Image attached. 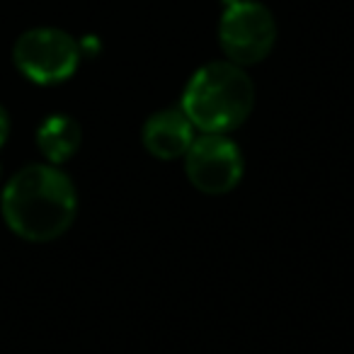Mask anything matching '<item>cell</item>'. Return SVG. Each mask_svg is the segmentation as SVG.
<instances>
[{"label":"cell","mask_w":354,"mask_h":354,"mask_svg":"<svg viewBox=\"0 0 354 354\" xmlns=\"http://www.w3.org/2000/svg\"><path fill=\"white\" fill-rule=\"evenodd\" d=\"M0 212L8 228L22 241L49 243L64 236L75 221L78 194L64 170L35 162L8 180Z\"/></svg>","instance_id":"6da1fadb"},{"label":"cell","mask_w":354,"mask_h":354,"mask_svg":"<svg viewBox=\"0 0 354 354\" xmlns=\"http://www.w3.org/2000/svg\"><path fill=\"white\" fill-rule=\"evenodd\" d=\"M255 107V85L243 66L212 61L194 71L183 93V112L202 133H231Z\"/></svg>","instance_id":"7a4b0ae2"},{"label":"cell","mask_w":354,"mask_h":354,"mask_svg":"<svg viewBox=\"0 0 354 354\" xmlns=\"http://www.w3.org/2000/svg\"><path fill=\"white\" fill-rule=\"evenodd\" d=\"M15 68L37 85H59L78 71L80 44L64 30L35 27L17 37L12 46Z\"/></svg>","instance_id":"3957f363"},{"label":"cell","mask_w":354,"mask_h":354,"mask_svg":"<svg viewBox=\"0 0 354 354\" xmlns=\"http://www.w3.org/2000/svg\"><path fill=\"white\" fill-rule=\"evenodd\" d=\"M277 22L272 12L255 0H226L218 22V44L236 66H255L272 54Z\"/></svg>","instance_id":"277c9868"},{"label":"cell","mask_w":354,"mask_h":354,"mask_svg":"<svg viewBox=\"0 0 354 354\" xmlns=\"http://www.w3.org/2000/svg\"><path fill=\"white\" fill-rule=\"evenodd\" d=\"M185 172L194 189L216 197L241 185L245 160L228 133H202L185 153Z\"/></svg>","instance_id":"5b68a950"},{"label":"cell","mask_w":354,"mask_h":354,"mask_svg":"<svg viewBox=\"0 0 354 354\" xmlns=\"http://www.w3.org/2000/svg\"><path fill=\"white\" fill-rule=\"evenodd\" d=\"M194 131L197 129L183 109H160L146 119L141 141L143 148L158 160H177V158H185V153L197 138Z\"/></svg>","instance_id":"8992f818"},{"label":"cell","mask_w":354,"mask_h":354,"mask_svg":"<svg viewBox=\"0 0 354 354\" xmlns=\"http://www.w3.org/2000/svg\"><path fill=\"white\" fill-rule=\"evenodd\" d=\"M80 141H83V129L68 114H51L37 129V146L51 165H61L73 158Z\"/></svg>","instance_id":"52a82bcc"},{"label":"cell","mask_w":354,"mask_h":354,"mask_svg":"<svg viewBox=\"0 0 354 354\" xmlns=\"http://www.w3.org/2000/svg\"><path fill=\"white\" fill-rule=\"evenodd\" d=\"M8 133H10V117H8V112L0 104V148L8 141Z\"/></svg>","instance_id":"ba28073f"}]
</instances>
